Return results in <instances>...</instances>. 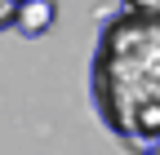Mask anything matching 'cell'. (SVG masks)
I'll use <instances>...</instances> for the list:
<instances>
[{
    "label": "cell",
    "mask_w": 160,
    "mask_h": 155,
    "mask_svg": "<svg viewBox=\"0 0 160 155\" xmlns=\"http://www.w3.org/2000/svg\"><path fill=\"white\" fill-rule=\"evenodd\" d=\"M89 98L129 155H160V22L116 13L89 62Z\"/></svg>",
    "instance_id": "obj_1"
},
{
    "label": "cell",
    "mask_w": 160,
    "mask_h": 155,
    "mask_svg": "<svg viewBox=\"0 0 160 155\" xmlns=\"http://www.w3.org/2000/svg\"><path fill=\"white\" fill-rule=\"evenodd\" d=\"M13 13H18V0H0V31L13 27Z\"/></svg>",
    "instance_id": "obj_4"
},
{
    "label": "cell",
    "mask_w": 160,
    "mask_h": 155,
    "mask_svg": "<svg viewBox=\"0 0 160 155\" xmlns=\"http://www.w3.org/2000/svg\"><path fill=\"white\" fill-rule=\"evenodd\" d=\"M120 13H138V18H156L160 22V0H120Z\"/></svg>",
    "instance_id": "obj_3"
},
{
    "label": "cell",
    "mask_w": 160,
    "mask_h": 155,
    "mask_svg": "<svg viewBox=\"0 0 160 155\" xmlns=\"http://www.w3.org/2000/svg\"><path fill=\"white\" fill-rule=\"evenodd\" d=\"M58 27V0H18L13 13V31L22 40H40Z\"/></svg>",
    "instance_id": "obj_2"
}]
</instances>
